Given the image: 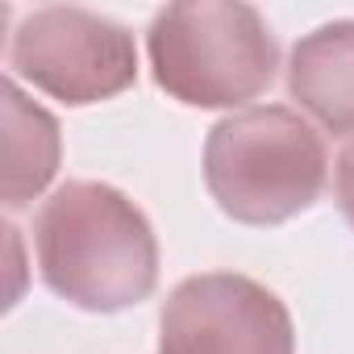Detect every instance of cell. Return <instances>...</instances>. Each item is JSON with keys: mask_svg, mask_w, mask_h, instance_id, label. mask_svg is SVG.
Masks as SVG:
<instances>
[{"mask_svg": "<svg viewBox=\"0 0 354 354\" xmlns=\"http://www.w3.org/2000/svg\"><path fill=\"white\" fill-rule=\"evenodd\" d=\"M38 271L55 296L88 313L142 304L158 283V242L146 213L113 184L71 180L38 209Z\"/></svg>", "mask_w": 354, "mask_h": 354, "instance_id": "cell-1", "label": "cell"}, {"mask_svg": "<svg viewBox=\"0 0 354 354\" xmlns=\"http://www.w3.org/2000/svg\"><path fill=\"white\" fill-rule=\"evenodd\" d=\"M325 175L329 154L321 133L283 104H250L209 129V196L242 225H283L313 209Z\"/></svg>", "mask_w": 354, "mask_h": 354, "instance_id": "cell-2", "label": "cell"}, {"mask_svg": "<svg viewBox=\"0 0 354 354\" xmlns=\"http://www.w3.org/2000/svg\"><path fill=\"white\" fill-rule=\"evenodd\" d=\"M154 84L192 109H238L263 96L279 67V46L254 5L184 0L167 5L146 34Z\"/></svg>", "mask_w": 354, "mask_h": 354, "instance_id": "cell-3", "label": "cell"}, {"mask_svg": "<svg viewBox=\"0 0 354 354\" xmlns=\"http://www.w3.org/2000/svg\"><path fill=\"white\" fill-rule=\"evenodd\" d=\"M9 67L38 92L71 109H84L133 88L138 46L121 21L75 5H55V9H34L17 26L9 46Z\"/></svg>", "mask_w": 354, "mask_h": 354, "instance_id": "cell-4", "label": "cell"}, {"mask_svg": "<svg viewBox=\"0 0 354 354\" xmlns=\"http://www.w3.org/2000/svg\"><path fill=\"white\" fill-rule=\"evenodd\" d=\"M158 354H296L288 304L250 275L205 271L158 313Z\"/></svg>", "mask_w": 354, "mask_h": 354, "instance_id": "cell-5", "label": "cell"}, {"mask_svg": "<svg viewBox=\"0 0 354 354\" xmlns=\"http://www.w3.org/2000/svg\"><path fill=\"white\" fill-rule=\"evenodd\" d=\"M288 96L333 138L354 133V21H329L292 46Z\"/></svg>", "mask_w": 354, "mask_h": 354, "instance_id": "cell-6", "label": "cell"}, {"mask_svg": "<svg viewBox=\"0 0 354 354\" xmlns=\"http://www.w3.org/2000/svg\"><path fill=\"white\" fill-rule=\"evenodd\" d=\"M0 109H5V209H26L59 171V121L13 80L0 88Z\"/></svg>", "mask_w": 354, "mask_h": 354, "instance_id": "cell-7", "label": "cell"}, {"mask_svg": "<svg viewBox=\"0 0 354 354\" xmlns=\"http://www.w3.org/2000/svg\"><path fill=\"white\" fill-rule=\"evenodd\" d=\"M333 196H337L342 217H346L350 230H354V142L337 154V167H333Z\"/></svg>", "mask_w": 354, "mask_h": 354, "instance_id": "cell-8", "label": "cell"}]
</instances>
